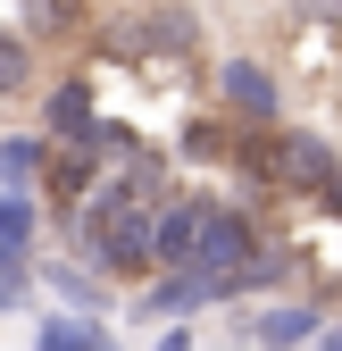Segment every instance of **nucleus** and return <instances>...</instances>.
<instances>
[{
  "mask_svg": "<svg viewBox=\"0 0 342 351\" xmlns=\"http://www.w3.org/2000/svg\"><path fill=\"white\" fill-rule=\"evenodd\" d=\"M317 201H326V209L342 217V151H334V167H326V184H317Z\"/></svg>",
  "mask_w": 342,
  "mask_h": 351,
  "instance_id": "a211bd4d",
  "label": "nucleus"
},
{
  "mask_svg": "<svg viewBox=\"0 0 342 351\" xmlns=\"http://www.w3.org/2000/svg\"><path fill=\"white\" fill-rule=\"evenodd\" d=\"M218 93H226V101H234L250 125H276V117H284V101H276V75H267L259 59H226V67H218Z\"/></svg>",
  "mask_w": 342,
  "mask_h": 351,
  "instance_id": "7ed1b4c3",
  "label": "nucleus"
},
{
  "mask_svg": "<svg viewBox=\"0 0 342 351\" xmlns=\"http://www.w3.org/2000/svg\"><path fill=\"white\" fill-rule=\"evenodd\" d=\"M25 84H34V42L17 25H0V101H17Z\"/></svg>",
  "mask_w": 342,
  "mask_h": 351,
  "instance_id": "9d476101",
  "label": "nucleus"
},
{
  "mask_svg": "<svg viewBox=\"0 0 342 351\" xmlns=\"http://www.w3.org/2000/svg\"><path fill=\"white\" fill-rule=\"evenodd\" d=\"M83 335H92V318H42L34 351H83Z\"/></svg>",
  "mask_w": 342,
  "mask_h": 351,
  "instance_id": "2eb2a0df",
  "label": "nucleus"
},
{
  "mask_svg": "<svg viewBox=\"0 0 342 351\" xmlns=\"http://www.w3.org/2000/svg\"><path fill=\"white\" fill-rule=\"evenodd\" d=\"M184 151H192V159H226V134H218L209 117H192V125H184Z\"/></svg>",
  "mask_w": 342,
  "mask_h": 351,
  "instance_id": "dca6fc26",
  "label": "nucleus"
},
{
  "mask_svg": "<svg viewBox=\"0 0 342 351\" xmlns=\"http://www.w3.org/2000/svg\"><path fill=\"white\" fill-rule=\"evenodd\" d=\"M159 351H192V335H184V326H167V335H159Z\"/></svg>",
  "mask_w": 342,
  "mask_h": 351,
  "instance_id": "6ab92c4d",
  "label": "nucleus"
},
{
  "mask_svg": "<svg viewBox=\"0 0 342 351\" xmlns=\"http://www.w3.org/2000/svg\"><path fill=\"white\" fill-rule=\"evenodd\" d=\"M326 351H342V326H334V335H326Z\"/></svg>",
  "mask_w": 342,
  "mask_h": 351,
  "instance_id": "412c9836",
  "label": "nucleus"
},
{
  "mask_svg": "<svg viewBox=\"0 0 342 351\" xmlns=\"http://www.w3.org/2000/svg\"><path fill=\"white\" fill-rule=\"evenodd\" d=\"M292 17L301 25H342V0H292Z\"/></svg>",
  "mask_w": 342,
  "mask_h": 351,
  "instance_id": "f3484780",
  "label": "nucleus"
},
{
  "mask_svg": "<svg viewBox=\"0 0 342 351\" xmlns=\"http://www.w3.org/2000/svg\"><path fill=\"white\" fill-rule=\"evenodd\" d=\"M51 285H59L67 301H83V310H92V301H101V276L83 268V259H59V268H51Z\"/></svg>",
  "mask_w": 342,
  "mask_h": 351,
  "instance_id": "4468645a",
  "label": "nucleus"
},
{
  "mask_svg": "<svg viewBox=\"0 0 342 351\" xmlns=\"http://www.w3.org/2000/svg\"><path fill=\"white\" fill-rule=\"evenodd\" d=\"M101 51H109V59H125V67H142V59H150V42H142V17H117V25L101 34Z\"/></svg>",
  "mask_w": 342,
  "mask_h": 351,
  "instance_id": "ddd939ff",
  "label": "nucleus"
},
{
  "mask_svg": "<svg viewBox=\"0 0 342 351\" xmlns=\"http://www.w3.org/2000/svg\"><path fill=\"white\" fill-rule=\"evenodd\" d=\"M34 184H51V201H59V209H75L83 193H92V184H101V176H92V151H83V143H75L67 159H42V176H34Z\"/></svg>",
  "mask_w": 342,
  "mask_h": 351,
  "instance_id": "0eeeda50",
  "label": "nucleus"
},
{
  "mask_svg": "<svg viewBox=\"0 0 342 351\" xmlns=\"http://www.w3.org/2000/svg\"><path fill=\"white\" fill-rule=\"evenodd\" d=\"M83 351H117V343H109V335H101V326H92V335H83Z\"/></svg>",
  "mask_w": 342,
  "mask_h": 351,
  "instance_id": "aec40b11",
  "label": "nucleus"
},
{
  "mask_svg": "<svg viewBox=\"0 0 342 351\" xmlns=\"http://www.w3.org/2000/svg\"><path fill=\"white\" fill-rule=\"evenodd\" d=\"M317 326H326V318H317V310H309V301H276V310H267V318H259V326H250V335H259V343H267V351H301V343H309V335H317Z\"/></svg>",
  "mask_w": 342,
  "mask_h": 351,
  "instance_id": "423d86ee",
  "label": "nucleus"
},
{
  "mask_svg": "<svg viewBox=\"0 0 342 351\" xmlns=\"http://www.w3.org/2000/svg\"><path fill=\"white\" fill-rule=\"evenodd\" d=\"M17 17H25V25H17L25 42H59V34L83 25V0H17Z\"/></svg>",
  "mask_w": 342,
  "mask_h": 351,
  "instance_id": "1a4fd4ad",
  "label": "nucleus"
},
{
  "mask_svg": "<svg viewBox=\"0 0 342 351\" xmlns=\"http://www.w3.org/2000/svg\"><path fill=\"white\" fill-rule=\"evenodd\" d=\"M250 251H259V226H250V209H218V201H209L200 243H192L184 268L209 285V301H234V276H242V259H250Z\"/></svg>",
  "mask_w": 342,
  "mask_h": 351,
  "instance_id": "f257e3e1",
  "label": "nucleus"
},
{
  "mask_svg": "<svg viewBox=\"0 0 342 351\" xmlns=\"http://www.w3.org/2000/svg\"><path fill=\"white\" fill-rule=\"evenodd\" d=\"M101 109H92V84L83 75H67V84H51V101H42V125H51L59 143H83V125H92Z\"/></svg>",
  "mask_w": 342,
  "mask_h": 351,
  "instance_id": "39448f33",
  "label": "nucleus"
},
{
  "mask_svg": "<svg viewBox=\"0 0 342 351\" xmlns=\"http://www.w3.org/2000/svg\"><path fill=\"white\" fill-rule=\"evenodd\" d=\"M142 42H150V59H192L200 51V17L184 0H150L142 9Z\"/></svg>",
  "mask_w": 342,
  "mask_h": 351,
  "instance_id": "20e7f679",
  "label": "nucleus"
},
{
  "mask_svg": "<svg viewBox=\"0 0 342 351\" xmlns=\"http://www.w3.org/2000/svg\"><path fill=\"white\" fill-rule=\"evenodd\" d=\"M200 217H209V201H200V193H184V201L150 209V268H184V259H192V243H200Z\"/></svg>",
  "mask_w": 342,
  "mask_h": 351,
  "instance_id": "f03ea898",
  "label": "nucleus"
},
{
  "mask_svg": "<svg viewBox=\"0 0 342 351\" xmlns=\"http://www.w3.org/2000/svg\"><path fill=\"white\" fill-rule=\"evenodd\" d=\"M25 293H34V276H25V243L0 234V310H9V301H25Z\"/></svg>",
  "mask_w": 342,
  "mask_h": 351,
  "instance_id": "f8f14e48",
  "label": "nucleus"
},
{
  "mask_svg": "<svg viewBox=\"0 0 342 351\" xmlns=\"http://www.w3.org/2000/svg\"><path fill=\"white\" fill-rule=\"evenodd\" d=\"M200 301H209V285H200L192 268H159V285L142 293V310H150V318H184V310H200Z\"/></svg>",
  "mask_w": 342,
  "mask_h": 351,
  "instance_id": "6e6552de",
  "label": "nucleus"
},
{
  "mask_svg": "<svg viewBox=\"0 0 342 351\" xmlns=\"http://www.w3.org/2000/svg\"><path fill=\"white\" fill-rule=\"evenodd\" d=\"M42 159H51V143H0V184H9V193H25L34 184V176H42Z\"/></svg>",
  "mask_w": 342,
  "mask_h": 351,
  "instance_id": "9b49d317",
  "label": "nucleus"
}]
</instances>
